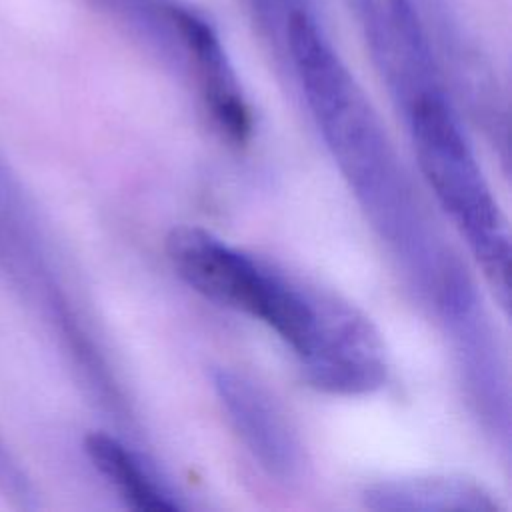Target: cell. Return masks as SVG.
Returning <instances> with one entry per match:
<instances>
[{
    "label": "cell",
    "mask_w": 512,
    "mask_h": 512,
    "mask_svg": "<svg viewBox=\"0 0 512 512\" xmlns=\"http://www.w3.org/2000/svg\"><path fill=\"white\" fill-rule=\"evenodd\" d=\"M368 54L402 112L444 96L440 68L412 0H344Z\"/></svg>",
    "instance_id": "cell-4"
},
{
    "label": "cell",
    "mask_w": 512,
    "mask_h": 512,
    "mask_svg": "<svg viewBox=\"0 0 512 512\" xmlns=\"http://www.w3.org/2000/svg\"><path fill=\"white\" fill-rule=\"evenodd\" d=\"M248 6L254 22L258 24L260 32L276 42L278 48L284 50V34L290 18L300 12L308 10V0H244Z\"/></svg>",
    "instance_id": "cell-10"
},
{
    "label": "cell",
    "mask_w": 512,
    "mask_h": 512,
    "mask_svg": "<svg viewBox=\"0 0 512 512\" xmlns=\"http://www.w3.org/2000/svg\"><path fill=\"white\" fill-rule=\"evenodd\" d=\"M216 398L256 464L280 482L302 476L304 448L274 398L252 378L230 368L212 372Z\"/></svg>",
    "instance_id": "cell-7"
},
{
    "label": "cell",
    "mask_w": 512,
    "mask_h": 512,
    "mask_svg": "<svg viewBox=\"0 0 512 512\" xmlns=\"http://www.w3.org/2000/svg\"><path fill=\"white\" fill-rule=\"evenodd\" d=\"M284 52L326 146L368 218L412 268L426 270L424 282L432 284L450 260L430 238L370 100L310 8L290 18Z\"/></svg>",
    "instance_id": "cell-1"
},
{
    "label": "cell",
    "mask_w": 512,
    "mask_h": 512,
    "mask_svg": "<svg viewBox=\"0 0 512 512\" xmlns=\"http://www.w3.org/2000/svg\"><path fill=\"white\" fill-rule=\"evenodd\" d=\"M164 248L172 270L194 292L260 320L290 346L296 358L308 348L320 288L274 270L200 226L172 228Z\"/></svg>",
    "instance_id": "cell-3"
},
{
    "label": "cell",
    "mask_w": 512,
    "mask_h": 512,
    "mask_svg": "<svg viewBox=\"0 0 512 512\" xmlns=\"http://www.w3.org/2000/svg\"><path fill=\"white\" fill-rule=\"evenodd\" d=\"M84 452L92 466L118 490L134 510H180L174 490L118 438L104 432L84 436Z\"/></svg>",
    "instance_id": "cell-9"
},
{
    "label": "cell",
    "mask_w": 512,
    "mask_h": 512,
    "mask_svg": "<svg viewBox=\"0 0 512 512\" xmlns=\"http://www.w3.org/2000/svg\"><path fill=\"white\" fill-rule=\"evenodd\" d=\"M304 380L326 394L360 396L386 382V350L378 330L352 304L322 290L306 352L298 358Z\"/></svg>",
    "instance_id": "cell-5"
},
{
    "label": "cell",
    "mask_w": 512,
    "mask_h": 512,
    "mask_svg": "<svg viewBox=\"0 0 512 512\" xmlns=\"http://www.w3.org/2000/svg\"><path fill=\"white\" fill-rule=\"evenodd\" d=\"M418 166L466 240L496 298L508 306L510 230L448 96L420 100L404 112Z\"/></svg>",
    "instance_id": "cell-2"
},
{
    "label": "cell",
    "mask_w": 512,
    "mask_h": 512,
    "mask_svg": "<svg viewBox=\"0 0 512 512\" xmlns=\"http://www.w3.org/2000/svg\"><path fill=\"white\" fill-rule=\"evenodd\" d=\"M164 10L174 32L176 50L190 64L212 122L232 144H246L252 136V112L216 28L190 6L164 2Z\"/></svg>",
    "instance_id": "cell-6"
},
{
    "label": "cell",
    "mask_w": 512,
    "mask_h": 512,
    "mask_svg": "<svg viewBox=\"0 0 512 512\" xmlns=\"http://www.w3.org/2000/svg\"><path fill=\"white\" fill-rule=\"evenodd\" d=\"M362 502L378 512H494L492 494L462 476H408L368 484Z\"/></svg>",
    "instance_id": "cell-8"
}]
</instances>
